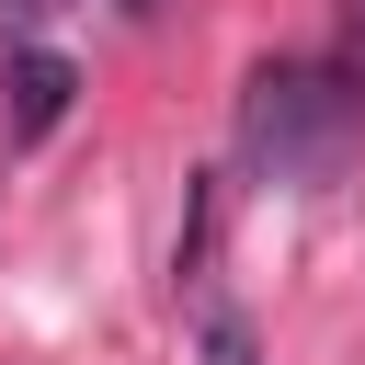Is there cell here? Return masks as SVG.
<instances>
[{
    "label": "cell",
    "mask_w": 365,
    "mask_h": 365,
    "mask_svg": "<svg viewBox=\"0 0 365 365\" xmlns=\"http://www.w3.org/2000/svg\"><path fill=\"white\" fill-rule=\"evenodd\" d=\"M114 11H125V23H148V11H160V0H114Z\"/></svg>",
    "instance_id": "obj_6"
},
{
    "label": "cell",
    "mask_w": 365,
    "mask_h": 365,
    "mask_svg": "<svg viewBox=\"0 0 365 365\" xmlns=\"http://www.w3.org/2000/svg\"><path fill=\"white\" fill-rule=\"evenodd\" d=\"M240 160L274 194H331L365 160V91L331 57H262L240 80Z\"/></svg>",
    "instance_id": "obj_1"
},
{
    "label": "cell",
    "mask_w": 365,
    "mask_h": 365,
    "mask_svg": "<svg viewBox=\"0 0 365 365\" xmlns=\"http://www.w3.org/2000/svg\"><path fill=\"white\" fill-rule=\"evenodd\" d=\"M205 365H251V331H240V319H228V308H217V319H205Z\"/></svg>",
    "instance_id": "obj_3"
},
{
    "label": "cell",
    "mask_w": 365,
    "mask_h": 365,
    "mask_svg": "<svg viewBox=\"0 0 365 365\" xmlns=\"http://www.w3.org/2000/svg\"><path fill=\"white\" fill-rule=\"evenodd\" d=\"M331 68H342V80L365 91V0H342V57H331Z\"/></svg>",
    "instance_id": "obj_4"
},
{
    "label": "cell",
    "mask_w": 365,
    "mask_h": 365,
    "mask_svg": "<svg viewBox=\"0 0 365 365\" xmlns=\"http://www.w3.org/2000/svg\"><path fill=\"white\" fill-rule=\"evenodd\" d=\"M46 11H57V0H0V23H11V34H34Z\"/></svg>",
    "instance_id": "obj_5"
},
{
    "label": "cell",
    "mask_w": 365,
    "mask_h": 365,
    "mask_svg": "<svg viewBox=\"0 0 365 365\" xmlns=\"http://www.w3.org/2000/svg\"><path fill=\"white\" fill-rule=\"evenodd\" d=\"M68 91H80L68 57H57V46H23V57H11V137H46V125L68 114Z\"/></svg>",
    "instance_id": "obj_2"
}]
</instances>
